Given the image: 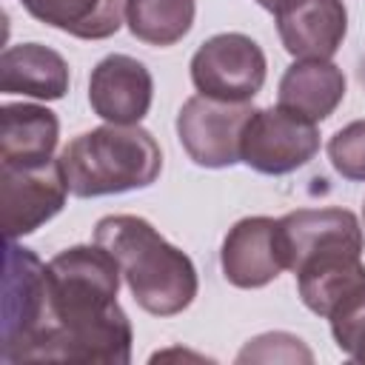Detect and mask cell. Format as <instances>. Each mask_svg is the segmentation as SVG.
Masks as SVG:
<instances>
[{"instance_id": "16", "label": "cell", "mask_w": 365, "mask_h": 365, "mask_svg": "<svg viewBox=\"0 0 365 365\" xmlns=\"http://www.w3.org/2000/svg\"><path fill=\"white\" fill-rule=\"evenodd\" d=\"M23 9L71 37L106 40L120 31L125 17V0H20Z\"/></svg>"}, {"instance_id": "10", "label": "cell", "mask_w": 365, "mask_h": 365, "mask_svg": "<svg viewBox=\"0 0 365 365\" xmlns=\"http://www.w3.org/2000/svg\"><path fill=\"white\" fill-rule=\"evenodd\" d=\"M220 265L231 285L262 288L285 271V251L279 237V220L242 217L234 222L220 248Z\"/></svg>"}, {"instance_id": "7", "label": "cell", "mask_w": 365, "mask_h": 365, "mask_svg": "<svg viewBox=\"0 0 365 365\" xmlns=\"http://www.w3.org/2000/svg\"><path fill=\"white\" fill-rule=\"evenodd\" d=\"M265 54L257 40L240 31L208 37L191 57V83L200 94L248 103L265 83Z\"/></svg>"}, {"instance_id": "22", "label": "cell", "mask_w": 365, "mask_h": 365, "mask_svg": "<svg viewBox=\"0 0 365 365\" xmlns=\"http://www.w3.org/2000/svg\"><path fill=\"white\" fill-rule=\"evenodd\" d=\"M359 83H362V86H365V57H362V60H359Z\"/></svg>"}, {"instance_id": "17", "label": "cell", "mask_w": 365, "mask_h": 365, "mask_svg": "<svg viewBox=\"0 0 365 365\" xmlns=\"http://www.w3.org/2000/svg\"><path fill=\"white\" fill-rule=\"evenodd\" d=\"M194 0H125L128 31L148 46H174L194 26Z\"/></svg>"}, {"instance_id": "6", "label": "cell", "mask_w": 365, "mask_h": 365, "mask_svg": "<svg viewBox=\"0 0 365 365\" xmlns=\"http://www.w3.org/2000/svg\"><path fill=\"white\" fill-rule=\"evenodd\" d=\"M317 151V123L279 103L271 108H254L240 140V163L268 177H282L302 168Z\"/></svg>"}, {"instance_id": "4", "label": "cell", "mask_w": 365, "mask_h": 365, "mask_svg": "<svg viewBox=\"0 0 365 365\" xmlns=\"http://www.w3.org/2000/svg\"><path fill=\"white\" fill-rule=\"evenodd\" d=\"M60 165L68 191L88 200L154 185L163 171V151L140 123H106L77 134L60 151Z\"/></svg>"}, {"instance_id": "23", "label": "cell", "mask_w": 365, "mask_h": 365, "mask_svg": "<svg viewBox=\"0 0 365 365\" xmlns=\"http://www.w3.org/2000/svg\"><path fill=\"white\" fill-rule=\"evenodd\" d=\"M362 220H365V205H362Z\"/></svg>"}, {"instance_id": "14", "label": "cell", "mask_w": 365, "mask_h": 365, "mask_svg": "<svg viewBox=\"0 0 365 365\" xmlns=\"http://www.w3.org/2000/svg\"><path fill=\"white\" fill-rule=\"evenodd\" d=\"M60 140V120L37 103L0 106V163L34 165L51 160Z\"/></svg>"}, {"instance_id": "13", "label": "cell", "mask_w": 365, "mask_h": 365, "mask_svg": "<svg viewBox=\"0 0 365 365\" xmlns=\"http://www.w3.org/2000/svg\"><path fill=\"white\" fill-rule=\"evenodd\" d=\"M71 86L68 63L43 43L9 46L0 54V91L34 100H63Z\"/></svg>"}, {"instance_id": "18", "label": "cell", "mask_w": 365, "mask_h": 365, "mask_svg": "<svg viewBox=\"0 0 365 365\" xmlns=\"http://www.w3.org/2000/svg\"><path fill=\"white\" fill-rule=\"evenodd\" d=\"M328 160L334 171L351 182H365V120L342 125L328 140Z\"/></svg>"}, {"instance_id": "19", "label": "cell", "mask_w": 365, "mask_h": 365, "mask_svg": "<svg viewBox=\"0 0 365 365\" xmlns=\"http://www.w3.org/2000/svg\"><path fill=\"white\" fill-rule=\"evenodd\" d=\"M311 359L314 354L302 345V339L285 331L259 334L237 354V362H311Z\"/></svg>"}, {"instance_id": "3", "label": "cell", "mask_w": 365, "mask_h": 365, "mask_svg": "<svg viewBox=\"0 0 365 365\" xmlns=\"http://www.w3.org/2000/svg\"><path fill=\"white\" fill-rule=\"evenodd\" d=\"M100 242L120 265L134 302L154 317L182 314L200 288L197 268L185 251L171 245L137 214H108L94 225Z\"/></svg>"}, {"instance_id": "11", "label": "cell", "mask_w": 365, "mask_h": 365, "mask_svg": "<svg viewBox=\"0 0 365 365\" xmlns=\"http://www.w3.org/2000/svg\"><path fill=\"white\" fill-rule=\"evenodd\" d=\"M154 100V77L137 57L108 54L88 77V106L97 117L117 125H137Z\"/></svg>"}, {"instance_id": "21", "label": "cell", "mask_w": 365, "mask_h": 365, "mask_svg": "<svg viewBox=\"0 0 365 365\" xmlns=\"http://www.w3.org/2000/svg\"><path fill=\"white\" fill-rule=\"evenodd\" d=\"M257 3H259L262 9H268V11H274V9L279 6V0H257Z\"/></svg>"}, {"instance_id": "15", "label": "cell", "mask_w": 365, "mask_h": 365, "mask_svg": "<svg viewBox=\"0 0 365 365\" xmlns=\"http://www.w3.org/2000/svg\"><path fill=\"white\" fill-rule=\"evenodd\" d=\"M345 100V74L331 60H297L279 80V106L322 123Z\"/></svg>"}, {"instance_id": "12", "label": "cell", "mask_w": 365, "mask_h": 365, "mask_svg": "<svg viewBox=\"0 0 365 365\" xmlns=\"http://www.w3.org/2000/svg\"><path fill=\"white\" fill-rule=\"evenodd\" d=\"M274 20L285 51L297 60H331L348 34L342 0H279Z\"/></svg>"}, {"instance_id": "1", "label": "cell", "mask_w": 365, "mask_h": 365, "mask_svg": "<svg viewBox=\"0 0 365 365\" xmlns=\"http://www.w3.org/2000/svg\"><path fill=\"white\" fill-rule=\"evenodd\" d=\"M48 325L26 362L128 365L134 331L117 302L120 265L100 245H71L46 262Z\"/></svg>"}, {"instance_id": "2", "label": "cell", "mask_w": 365, "mask_h": 365, "mask_svg": "<svg viewBox=\"0 0 365 365\" xmlns=\"http://www.w3.org/2000/svg\"><path fill=\"white\" fill-rule=\"evenodd\" d=\"M285 268L297 277L299 299L317 317L331 319L342 305L365 294V237L348 208H299L279 220Z\"/></svg>"}, {"instance_id": "20", "label": "cell", "mask_w": 365, "mask_h": 365, "mask_svg": "<svg viewBox=\"0 0 365 365\" xmlns=\"http://www.w3.org/2000/svg\"><path fill=\"white\" fill-rule=\"evenodd\" d=\"M328 322L336 348L354 362H365V294L342 305Z\"/></svg>"}, {"instance_id": "5", "label": "cell", "mask_w": 365, "mask_h": 365, "mask_svg": "<svg viewBox=\"0 0 365 365\" xmlns=\"http://www.w3.org/2000/svg\"><path fill=\"white\" fill-rule=\"evenodd\" d=\"M48 325V274L31 248L9 240L3 274V362H26Z\"/></svg>"}, {"instance_id": "8", "label": "cell", "mask_w": 365, "mask_h": 365, "mask_svg": "<svg viewBox=\"0 0 365 365\" xmlns=\"http://www.w3.org/2000/svg\"><path fill=\"white\" fill-rule=\"evenodd\" d=\"M251 103H231L205 94H194L177 114V137L185 154L202 168H228L240 163V140Z\"/></svg>"}, {"instance_id": "9", "label": "cell", "mask_w": 365, "mask_h": 365, "mask_svg": "<svg viewBox=\"0 0 365 365\" xmlns=\"http://www.w3.org/2000/svg\"><path fill=\"white\" fill-rule=\"evenodd\" d=\"M68 194L71 191L60 160H46L34 165L0 163V205L6 237L17 240L34 234L40 225L63 211Z\"/></svg>"}]
</instances>
